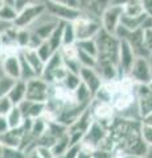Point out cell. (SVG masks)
<instances>
[{"label":"cell","instance_id":"6da1fadb","mask_svg":"<svg viewBox=\"0 0 152 158\" xmlns=\"http://www.w3.org/2000/svg\"><path fill=\"white\" fill-rule=\"evenodd\" d=\"M95 42L98 48V61H107L115 63L118 66L119 62V50H120V40L115 34L101 29L95 36Z\"/></svg>","mask_w":152,"mask_h":158},{"label":"cell","instance_id":"7a4b0ae2","mask_svg":"<svg viewBox=\"0 0 152 158\" xmlns=\"http://www.w3.org/2000/svg\"><path fill=\"white\" fill-rule=\"evenodd\" d=\"M73 27H74V31H76L77 41L95 38V36L102 29L101 20L86 12H81L80 17L73 21Z\"/></svg>","mask_w":152,"mask_h":158},{"label":"cell","instance_id":"3957f363","mask_svg":"<svg viewBox=\"0 0 152 158\" xmlns=\"http://www.w3.org/2000/svg\"><path fill=\"white\" fill-rule=\"evenodd\" d=\"M58 23L60 21H58L56 17H53L52 15H49L45 11L28 29L37 40H40L41 42H44V41H48V38L50 37V34L58 25Z\"/></svg>","mask_w":152,"mask_h":158},{"label":"cell","instance_id":"277c9868","mask_svg":"<svg viewBox=\"0 0 152 158\" xmlns=\"http://www.w3.org/2000/svg\"><path fill=\"white\" fill-rule=\"evenodd\" d=\"M93 121H94V118L91 116L90 110L87 108L72 125L67 127V135H69V138H70V145L81 144Z\"/></svg>","mask_w":152,"mask_h":158},{"label":"cell","instance_id":"5b68a950","mask_svg":"<svg viewBox=\"0 0 152 158\" xmlns=\"http://www.w3.org/2000/svg\"><path fill=\"white\" fill-rule=\"evenodd\" d=\"M89 110L91 112L93 118L107 128H110V125L112 124V121H114V118L116 116L111 103L109 102H102V100L93 99V102L89 106Z\"/></svg>","mask_w":152,"mask_h":158},{"label":"cell","instance_id":"8992f818","mask_svg":"<svg viewBox=\"0 0 152 158\" xmlns=\"http://www.w3.org/2000/svg\"><path fill=\"white\" fill-rule=\"evenodd\" d=\"M49 94H50V85L41 77H37L27 82L25 99H28V100L46 103L49 99Z\"/></svg>","mask_w":152,"mask_h":158},{"label":"cell","instance_id":"52a82bcc","mask_svg":"<svg viewBox=\"0 0 152 158\" xmlns=\"http://www.w3.org/2000/svg\"><path fill=\"white\" fill-rule=\"evenodd\" d=\"M45 9L49 15H52L53 17H56L58 21H70L73 23L76 19L80 17L81 15V9L78 8H72L67 6H62V4H58L56 2H52V0H42Z\"/></svg>","mask_w":152,"mask_h":158},{"label":"cell","instance_id":"ba28073f","mask_svg":"<svg viewBox=\"0 0 152 158\" xmlns=\"http://www.w3.org/2000/svg\"><path fill=\"white\" fill-rule=\"evenodd\" d=\"M45 11L46 9H45V6H44L42 2L37 3V4H32V6H28V7L19 11L17 17L15 20L13 25L17 27V28H29Z\"/></svg>","mask_w":152,"mask_h":158},{"label":"cell","instance_id":"9c48e42d","mask_svg":"<svg viewBox=\"0 0 152 158\" xmlns=\"http://www.w3.org/2000/svg\"><path fill=\"white\" fill-rule=\"evenodd\" d=\"M123 16V7L111 6L109 4L101 15V25L102 29L111 34H115L118 27L120 25V19Z\"/></svg>","mask_w":152,"mask_h":158},{"label":"cell","instance_id":"30bf717a","mask_svg":"<svg viewBox=\"0 0 152 158\" xmlns=\"http://www.w3.org/2000/svg\"><path fill=\"white\" fill-rule=\"evenodd\" d=\"M127 77L131 78L136 85H148L152 79V69L148 58H136Z\"/></svg>","mask_w":152,"mask_h":158},{"label":"cell","instance_id":"8fae6325","mask_svg":"<svg viewBox=\"0 0 152 158\" xmlns=\"http://www.w3.org/2000/svg\"><path fill=\"white\" fill-rule=\"evenodd\" d=\"M107 133H109V128L94 120L91 123L89 131L86 132V135H85V137H83L82 142L83 144H86V145H89V146H91V148H94V149L97 150L98 148L101 146L102 142L105 141V138L107 137Z\"/></svg>","mask_w":152,"mask_h":158},{"label":"cell","instance_id":"7c38bea8","mask_svg":"<svg viewBox=\"0 0 152 158\" xmlns=\"http://www.w3.org/2000/svg\"><path fill=\"white\" fill-rule=\"evenodd\" d=\"M138 58L135 56L132 48L128 45L126 40H120V50H119V62H118V69H119V75L127 77L134 65L135 59Z\"/></svg>","mask_w":152,"mask_h":158},{"label":"cell","instance_id":"4fadbf2b","mask_svg":"<svg viewBox=\"0 0 152 158\" xmlns=\"http://www.w3.org/2000/svg\"><path fill=\"white\" fill-rule=\"evenodd\" d=\"M135 95L140 117L143 118L144 116L152 112V90L148 85H136Z\"/></svg>","mask_w":152,"mask_h":158},{"label":"cell","instance_id":"5bb4252c","mask_svg":"<svg viewBox=\"0 0 152 158\" xmlns=\"http://www.w3.org/2000/svg\"><path fill=\"white\" fill-rule=\"evenodd\" d=\"M128 45L132 48L135 56L136 57H143V58H148L150 56V50L145 46L144 42V34H143V29L139 28L136 31H132L127 34V37L124 38Z\"/></svg>","mask_w":152,"mask_h":158},{"label":"cell","instance_id":"9a60e30c","mask_svg":"<svg viewBox=\"0 0 152 158\" xmlns=\"http://www.w3.org/2000/svg\"><path fill=\"white\" fill-rule=\"evenodd\" d=\"M81 82L91 91L93 96L97 94V91L103 85V79H102L101 74L97 71V69L93 67H82L80 71Z\"/></svg>","mask_w":152,"mask_h":158},{"label":"cell","instance_id":"2e32d148","mask_svg":"<svg viewBox=\"0 0 152 158\" xmlns=\"http://www.w3.org/2000/svg\"><path fill=\"white\" fill-rule=\"evenodd\" d=\"M28 133L23 129V127L19 128H9L7 132L0 135V144L7 148H20Z\"/></svg>","mask_w":152,"mask_h":158},{"label":"cell","instance_id":"e0dca14e","mask_svg":"<svg viewBox=\"0 0 152 158\" xmlns=\"http://www.w3.org/2000/svg\"><path fill=\"white\" fill-rule=\"evenodd\" d=\"M17 107L20 108L24 118H37V117H41L44 115V112H45V103L32 102V100H28V99L23 100Z\"/></svg>","mask_w":152,"mask_h":158},{"label":"cell","instance_id":"ac0fdd59","mask_svg":"<svg viewBox=\"0 0 152 158\" xmlns=\"http://www.w3.org/2000/svg\"><path fill=\"white\" fill-rule=\"evenodd\" d=\"M2 66L4 74L9 78L13 79H20V53L15 54V56H9L2 59Z\"/></svg>","mask_w":152,"mask_h":158},{"label":"cell","instance_id":"d6986e66","mask_svg":"<svg viewBox=\"0 0 152 158\" xmlns=\"http://www.w3.org/2000/svg\"><path fill=\"white\" fill-rule=\"evenodd\" d=\"M23 57L27 59L28 63L32 66V69L35 70V73L37 74V77H41L42 75V71H44V66H45V62L42 61L38 56V53L36 49L33 48H25L21 50Z\"/></svg>","mask_w":152,"mask_h":158},{"label":"cell","instance_id":"ffe728a7","mask_svg":"<svg viewBox=\"0 0 152 158\" xmlns=\"http://www.w3.org/2000/svg\"><path fill=\"white\" fill-rule=\"evenodd\" d=\"M9 98V100L13 103V106H19L23 100H25L27 96V82L21 81V79H17L16 83L13 85L12 90L9 91V94L7 95Z\"/></svg>","mask_w":152,"mask_h":158},{"label":"cell","instance_id":"44dd1931","mask_svg":"<svg viewBox=\"0 0 152 158\" xmlns=\"http://www.w3.org/2000/svg\"><path fill=\"white\" fill-rule=\"evenodd\" d=\"M74 98H76L77 104L83 106V107H89L90 103L93 102V99H94L91 91L83 85L82 82H81V85L74 90Z\"/></svg>","mask_w":152,"mask_h":158},{"label":"cell","instance_id":"7402d4cb","mask_svg":"<svg viewBox=\"0 0 152 158\" xmlns=\"http://www.w3.org/2000/svg\"><path fill=\"white\" fill-rule=\"evenodd\" d=\"M63 24H65V21L58 23V25L56 27V29L50 34V37L48 38L49 45L52 46V49L54 52H60V49L63 45Z\"/></svg>","mask_w":152,"mask_h":158},{"label":"cell","instance_id":"603a6c76","mask_svg":"<svg viewBox=\"0 0 152 158\" xmlns=\"http://www.w3.org/2000/svg\"><path fill=\"white\" fill-rule=\"evenodd\" d=\"M147 17V15H143V16H139V17H130V16H126V15H123L120 19V25L126 28L127 31H136V29L141 28V25H143L144 20Z\"/></svg>","mask_w":152,"mask_h":158},{"label":"cell","instance_id":"cb8c5ba5","mask_svg":"<svg viewBox=\"0 0 152 158\" xmlns=\"http://www.w3.org/2000/svg\"><path fill=\"white\" fill-rule=\"evenodd\" d=\"M123 15L130 17H139L145 15L141 0H131L128 4H126L123 7Z\"/></svg>","mask_w":152,"mask_h":158},{"label":"cell","instance_id":"d4e9b609","mask_svg":"<svg viewBox=\"0 0 152 158\" xmlns=\"http://www.w3.org/2000/svg\"><path fill=\"white\" fill-rule=\"evenodd\" d=\"M69 146H70V138H69V135L66 133V135H63L62 137L58 138L54 142V145L52 146L53 154H54V157H62L66 153V150L69 149Z\"/></svg>","mask_w":152,"mask_h":158},{"label":"cell","instance_id":"484cf974","mask_svg":"<svg viewBox=\"0 0 152 158\" xmlns=\"http://www.w3.org/2000/svg\"><path fill=\"white\" fill-rule=\"evenodd\" d=\"M37 78V74L32 69V66L28 63V61L23 57V54L20 52V79L21 81H31V79Z\"/></svg>","mask_w":152,"mask_h":158},{"label":"cell","instance_id":"4316f807","mask_svg":"<svg viewBox=\"0 0 152 158\" xmlns=\"http://www.w3.org/2000/svg\"><path fill=\"white\" fill-rule=\"evenodd\" d=\"M17 13H19V11L13 4L6 3L3 6V8L0 9V20H3V21H6L8 24H13L17 17Z\"/></svg>","mask_w":152,"mask_h":158},{"label":"cell","instance_id":"83f0119b","mask_svg":"<svg viewBox=\"0 0 152 158\" xmlns=\"http://www.w3.org/2000/svg\"><path fill=\"white\" fill-rule=\"evenodd\" d=\"M6 117H7L9 128H19V127H21V124L24 123V116L17 106H15Z\"/></svg>","mask_w":152,"mask_h":158},{"label":"cell","instance_id":"f1b7e54d","mask_svg":"<svg viewBox=\"0 0 152 158\" xmlns=\"http://www.w3.org/2000/svg\"><path fill=\"white\" fill-rule=\"evenodd\" d=\"M77 48L78 50L85 52L90 56H98V48H97V42L95 38H89V40H82V41H77Z\"/></svg>","mask_w":152,"mask_h":158},{"label":"cell","instance_id":"f546056e","mask_svg":"<svg viewBox=\"0 0 152 158\" xmlns=\"http://www.w3.org/2000/svg\"><path fill=\"white\" fill-rule=\"evenodd\" d=\"M16 44L21 50L25 48H29V45H31V31L28 28H17Z\"/></svg>","mask_w":152,"mask_h":158},{"label":"cell","instance_id":"4dcf8cb0","mask_svg":"<svg viewBox=\"0 0 152 158\" xmlns=\"http://www.w3.org/2000/svg\"><path fill=\"white\" fill-rule=\"evenodd\" d=\"M60 53H61L63 61H74V59H78L77 44H72V45H62V48L60 49Z\"/></svg>","mask_w":152,"mask_h":158},{"label":"cell","instance_id":"1f68e13d","mask_svg":"<svg viewBox=\"0 0 152 158\" xmlns=\"http://www.w3.org/2000/svg\"><path fill=\"white\" fill-rule=\"evenodd\" d=\"M76 42H77V37L73 23L65 21V24H63V45H72V44Z\"/></svg>","mask_w":152,"mask_h":158},{"label":"cell","instance_id":"d6a6232c","mask_svg":"<svg viewBox=\"0 0 152 158\" xmlns=\"http://www.w3.org/2000/svg\"><path fill=\"white\" fill-rule=\"evenodd\" d=\"M60 85H63L67 90L70 91H74L76 88L81 85V78H80V74H74V73H69L66 75V78L63 79V82L60 83Z\"/></svg>","mask_w":152,"mask_h":158},{"label":"cell","instance_id":"836d02e7","mask_svg":"<svg viewBox=\"0 0 152 158\" xmlns=\"http://www.w3.org/2000/svg\"><path fill=\"white\" fill-rule=\"evenodd\" d=\"M78 61H80L82 67H93V69L97 67V57L90 56V54L85 52L78 50Z\"/></svg>","mask_w":152,"mask_h":158},{"label":"cell","instance_id":"e575fe53","mask_svg":"<svg viewBox=\"0 0 152 158\" xmlns=\"http://www.w3.org/2000/svg\"><path fill=\"white\" fill-rule=\"evenodd\" d=\"M15 83H16V79L9 78L7 75H4L3 78H0V98L7 96L9 94V91L12 90V87H13Z\"/></svg>","mask_w":152,"mask_h":158},{"label":"cell","instance_id":"d590c367","mask_svg":"<svg viewBox=\"0 0 152 158\" xmlns=\"http://www.w3.org/2000/svg\"><path fill=\"white\" fill-rule=\"evenodd\" d=\"M36 50H37L38 56H40V58L42 59L44 62H48L49 59H50V57L56 53V52L52 49V46L49 45V42H48V41H44L41 45L36 49Z\"/></svg>","mask_w":152,"mask_h":158},{"label":"cell","instance_id":"8d00e7d4","mask_svg":"<svg viewBox=\"0 0 152 158\" xmlns=\"http://www.w3.org/2000/svg\"><path fill=\"white\" fill-rule=\"evenodd\" d=\"M27 153L20 148H7L3 149V158H25Z\"/></svg>","mask_w":152,"mask_h":158},{"label":"cell","instance_id":"74e56055","mask_svg":"<svg viewBox=\"0 0 152 158\" xmlns=\"http://www.w3.org/2000/svg\"><path fill=\"white\" fill-rule=\"evenodd\" d=\"M94 153H95V149L91 148L89 145L83 144L81 142L80 145V152H78V156L77 158H94Z\"/></svg>","mask_w":152,"mask_h":158},{"label":"cell","instance_id":"f35d334b","mask_svg":"<svg viewBox=\"0 0 152 158\" xmlns=\"http://www.w3.org/2000/svg\"><path fill=\"white\" fill-rule=\"evenodd\" d=\"M13 107H15L13 103L9 100L8 96L0 98V115H2V116H7L9 113V111H11Z\"/></svg>","mask_w":152,"mask_h":158},{"label":"cell","instance_id":"ab89813d","mask_svg":"<svg viewBox=\"0 0 152 158\" xmlns=\"http://www.w3.org/2000/svg\"><path fill=\"white\" fill-rule=\"evenodd\" d=\"M140 133H141V138L144 140L145 144L148 145L150 148H152V127H148V125L141 124Z\"/></svg>","mask_w":152,"mask_h":158},{"label":"cell","instance_id":"60d3db41","mask_svg":"<svg viewBox=\"0 0 152 158\" xmlns=\"http://www.w3.org/2000/svg\"><path fill=\"white\" fill-rule=\"evenodd\" d=\"M36 152L41 158H54L52 148L49 146H36Z\"/></svg>","mask_w":152,"mask_h":158},{"label":"cell","instance_id":"b9f144b4","mask_svg":"<svg viewBox=\"0 0 152 158\" xmlns=\"http://www.w3.org/2000/svg\"><path fill=\"white\" fill-rule=\"evenodd\" d=\"M143 29V34H144V42L147 49L150 50V53L152 52V28L147 27V28H141Z\"/></svg>","mask_w":152,"mask_h":158},{"label":"cell","instance_id":"7bdbcfd3","mask_svg":"<svg viewBox=\"0 0 152 158\" xmlns=\"http://www.w3.org/2000/svg\"><path fill=\"white\" fill-rule=\"evenodd\" d=\"M42 0H15V4L13 6L16 7L17 11H20V9L25 8L28 6H32V4H37V3H41Z\"/></svg>","mask_w":152,"mask_h":158},{"label":"cell","instance_id":"ee69618b","mask_svg":"<svg viewBox=\"0 0 152 158\" xmlns=\"http://www.w3.org/2000/svg\"><path fill=\"white\" fill-rule=\"evenodd\" d=\"M80 145H81V144L70 145V146H69V149L66 150V153L62 156V158H77L78 152H80Z\"/></svg>","mask_w":152,"mask_h":158},{"label":"cell","instance_id":"f6af8a7d","mask_svg":"<svg viewBox=\"0 0 152 158\" xmlns=\"http://www.w3.org/2000/svg\"><path fill=\"white\" fill-rule=\"evenodd\" d=\"M52 2H56L58 4H62V6H67L72 8H80V0H52Z\"/></svg>","mask_w":152,"mask_h":158},{"label":"cell","instance_id":"bcb514c9","mask_svg":"<svg viewBox=\"0 0 152 158\" xmlns=\"http://www.w3.org/2000/svg\"><path fill=\"white\" fill-rule=\"evenodd\" d=\"M141 4L144 8V13L147 16L152 17V0H141Z\"/></svg>","mask_w":152,"mask_h":158},{"label":"cell","instance_id":"7dc6e473","mask_svg":"<svg viewBox=\"0 0 152 158\" xmlns=\"http://www.w3.org/2000/svg\"><path fill=\"white\" fill-rule=\"evenodd\" d=\"M8 129H9V125H8L7 117L0 115V135H3V133H4V132H7Z\"/></svg>","mask_w":152,"mask_h":158},{"label":"cell","instance_id":"c3c4849f","mask_svg":"<svg viewBox=\"0 0 152 158\" xmlns=\"http://www.w3.org/2000/svg\"><path fill=\"white\" fill-rule=\"evenodd\" d=\"M131 0H110L111 6H119V7H124L126 4H128Z\"/></svg>","mask_w":152,"mask_h":158},{"label":"cell","instance_id":"681fc988","mask_svg":"<svg viewBox=\"0 0 152 158\" xmlns=\"http://www.w3.org/2000/svg\"><path fill=\"white\" fill-rule=\"evenodd\" d=\"M141 124L148 125V127H152V112L148 113L147 116H144L143 118H141Z\"/></svg>","mask_w":152,"mask_h":158},{"label":"cell","instance_id":"f907efd6","mask_svg":"<svg viewBox=\"0 0 152 158\" xmlns=\"http://www.w3.org/2000/svg\"><path fill=\"white\" fill-rule=\"evenodd\" d=\"M25 158H41V157L38 156V153L36 152V149H33V150H31L29 153H27V157Z\"/></svg>","mask_w":152,"mask_h":158},{"label":"cell","instance_id":"816d5d0a","mask_svg":"<svg viewBox=\"0 0 152 158\" xmlns=\"http://www.w3.org/2000/svg\"><path fill=\"white\" fill-rule=\"evenodd\" d=\"M9 25H12V24H8V23H6V21H3V20H0V34H2L6 29L9 27Z\"/></svg>","mask_w":152,"mask_h":158},{"label":"cell","instance_id":"f5cc1de1","mask_svg":"<svg viewBox=\"0 0 152 158\" xmlns=\"http://www.w3.org/2000/svg\"><path fill=\"white\" fill-rule=\"evenodd\" d=\"M6 74H4V70H3V66H2V62H0V78H3Z\"/></svg>","mask_w":152,"mask_h":158},{"label":"cell","instance_id":"db71d44e","mask_svg":"<svg viewBox=\"0 0 152 158\" xmlns=\"http://www.w3.org/2000/svg\"><path fill=\"white\" fill-rule=\"evenodd\" d=\"M148 61H150V65H151V69H152V52L150 53V56H148Z\"/></svg>","mask_w":152,"mask_h":158},{"label":"cell","instance_id":"11a10c76","mask_svg":"<svg viewBox=\"0 0 152 158\" xmlns=\"http://www.w3.org/2000/svg\"><path fill=\"white\" fill-rule=\"evenodd\" d=\"M3 149H4V146L0 144V158H3Z\"/></svg>","mask_w":152,"mask_h":158},{"label":"cell","instance_id":"9f6ffc18","mask_svg":"<svg viewBox=\"0 0 152 158\" xmlns=\"http://www.w3.org/2000/svg\"><path fill=\"white\" fill-rule=\"evenodd\" d=\"M6 3H7L6 0H0V9L3 8V6H4V4H6Z\"/></svg>","mask_w":152,"mask_h":158},{"label":"cell","instance_id":"6f0895ef","mask_svg":"<svg viewBox=\"0 0 152 158\" xmlns=\"http://www.w3.org/2000/svg\"><path fill=\"white\" fill-rule=\"evenodd\" d=\"M8 4H15V0H6Z\"/></svg>","mask_w":152,"mask_h":158},{"label":"cell","instance_id":"680465c9","mask_svg":"<svg viewBox=\"0 0 152 158\" xmlns=\"http://www.w3.org/2000/svg\"><path fill=\"white\" fill-rule=\"evenodd\" d=\"M0 62H2V42H0Z\"/></svg>","mask_w":152,"mask_h":158},{"label":"cell","instance_id":"91938a15","mask_svg":"<svg viewBox=\"0 0 152 158\" xmlns=\"http://www.w3.org/2000/svg\"><path fill=\"white\" fill-rule=\"evenodd\" d=\"M148 86H150V88H151V90H152V79H151V82L148 83Z\"/></svg>","mask_w":152,"mask_h":158},{"label":"cell","instance_id":"94428289","mask_svg":"<svg viewBox=\"0 0 152 158\" xmlns=\"http://www.w3.org/2000/svg\"><path fill=\"white\" fill-rule=\"evenodd\" d=\"M54 158H62V157H54Z\"/></svg>","mask_w":152,"mask_h":158}]
</instances>
